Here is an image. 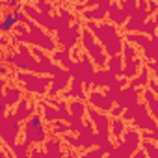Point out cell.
<instances>
[{"instance_id": "obj_1", "label": "cell", "mask_w": 158, "mask_h": 158, "mask_svg": "<svg viewBox=\"0 0 158 158\" xmlns=\"http://www.w3.org/2000/svg\"><path fill=\"white\" fill-rule=\"evenodd\" d=\"M17 23H19V13H17V10H15V13H8V15H6L4 23H2V32L8 34L10 30H13V26H15Z\"/></svg>"}, {"instance_id": "obj_2", "label": "cell", "mask_w": 158, "mask_h": 158, "mask_svg": "<svg viewBox=\"0 0 158 158\" xmlns=\"http://www.w3.org/2000/svg\"><path fill=\"white\" fill-rule=\"evenodd\" d=\"M15 2H17V0H11V2H10V6H15Z\"/></svg>"}]
</instances>
